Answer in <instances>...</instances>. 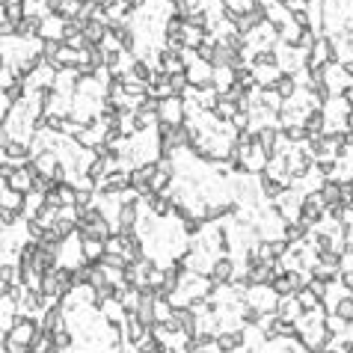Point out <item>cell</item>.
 Returning a JSON list of instances; mask_svg holds the SVG:
<instances>
[{
  "mask_svg": "<svg viewBox=\"0 0 353 353\" xmlns=\"http://www.w3.org/2000/svg\"><path fill=\"white\" fill-rule=\"evenodd\" d=\"M348 327H350V324L341 321L339 315H327V332H330V336H345Z\"/></svg>",
  "mask_w": 353,
  "mask_h": 353,
  "instance_id": "9",
  "label": "cell"
},
{
  "mask_svg": "<svg viewBox=\"0 0 353 353\" xmlns=\"http://www.w3.org/2000/svg\"><path fill=\"white\" fill-rule=\"evenodd\" d=\"M122 303H116V300H110V303H104V315H107V321L110 324H119L122 321V309H119Z\"/></svg>",
  "mask_w": 353,
  "mask_h": 353,
  "instance_id": "14",
  "label": "cell"
},
{
  "mask_svg": "<svg viewBox=\"0 0 353 353\" xmlns=\"http://www.w3.org/2000/svg\"><path fill=\"white\" fill-rule=\"evenodd\" d=\"M285 140H291V143H303V140H309V134H306L303 125H294V128H288V131H285Z\"/></svg>",
  "mask_w": 353,
  "mask_h": 353,
  "instance_id": "15",
  "label": "cell"
},
{
  "mask_svg": "<svg viewBox=\"0 0 353 353\" xmlns=\"http://www.w3.org/2000/svg\"><path fill=\"white\" fill-rule=\"evenodd\" d=\"M232 276H234V265H232V261L229 258H217L214 267H211V282L223 285V282H229Z\"/></svg>",
  "mask_w": 353,
  "mask_h": 353,
  "instance_id": "5",
  "label": "cell"
},
{
  "mask_svg": "<svg viewBox=\"0 0 353 353\" xmlns=\"http://www.w3.org/2000/svg\"><path fill=\"white\" fill-rule=\"evenodd\" d=\"M217 348H220L223 353H234L243 348V330L241 332H220L217 336Z\"/></svg>",
  "mask_w": 353,
  "mask_h": 353,
  "instance_id": "6",
  "label": "cell"
},
{
  "mask_svg": "<svg viewBox=\"0 0 353 353\" xmlns=\"http://www.w3.org/2000/svg\"><path fill=\"white\" fill-rule=\"evenodd\" d=\"M303 128H306V134H309V137H321V131L327 128V119H324L321 110H312V113L303 119Z\"/></svg>",
  "mask_w": 353,
  "mask_h": 353,
  "instance_id": "7",
  "label": "cell"
},
{
  "mask_svg": "<svg viewBox=\"0 0 353 353\" xmlns=\"http://www.w3.org/2000/svg\"><path fill=\"white\" fill-rule=\"evenodd\" d=\"M247 303H249V309H256L258 315H273L279 306V297L270 285H256V288H249Z\"/></svg>",
  "mask_w": 353,
  "mask_h": 353,
  "instance_id": "1",
  "label": "cell"
},
{
  "mask_svg": "<svg viewBox=\"0 0 353 353\" xmlns=\"http://www.w3.org/2000/svg\"><path fill=\"white\" fill-rule=\"evenodd\" d=\"M238 80H241V84H252V75H249L247 69H241V71H238Z\"/></svg>",
  "mask_w": 353,
  "mask_h": 353,
  "instance_id": "21",
  "label": "cell"
},
{
  "mask_svg": "<svg viewBox=\"0 0 353 353\" xmlns=\"http://www.w3.org/2000/svg\"><path fill=\"white\" fill-rule=\"evenodd\" d=\"M30 173H27V169H18V173H12V187L15 190H30Z\"/></svg>",
  "mask_w": 353,
  "mask_h": 353,
  "instance_id": "13",
  "label": "cell"
},
{
  "mask_svg": "<svg viewBox=\"0 0 353 353\" xmlns=\"http://www.w3.org/2000/svg\"><path fill=\"white\" fill-rule=\"evenodd\" d=\"M303 229H306L303 223H300V226H288L282 238H285V241H300V238H303Z\"/></svg>",
  "mask_w": 353,
  "mask_h": 353,
  "instance_id": "17",
  "label": "cell"
},
{
  "mask_svg": "<svg viewBox=\"0 0 353 353\" xmlns=\"http://www.w3.org/2000/svg\"><path fill=\"white\" fill-rule=\"evenodd\" d=\"M164 66H167V75H178L181 71V62L175 57H164Z\"/></svg>",
  "mask_w": 353,
  "mask_h": 353,
  "instance_id": "18",
  "label": "cell"
},
{
  "mask_svg": "<svg viewBox=\"0 0 353 353\" xmlns=\"http://www.w3.org/2000/svg\"><path fill=\"white\" fill-rule=\"evenodd\" d=\"M134 77H140V80H143V77H149V69L143 66V62H137V66H134Z\"/></svg>",
  "mask_w": 353,
  "mask_h": 353,
  "instance_id": "20",
  "label": "cell"
},
{
  "mask_svg": "<svg viewBox=\"0 0 353 353\" xmlns=\"http://www.w3.org/2000/svg\"><path fill=\"white\" fill-rule=\"evenodd\" d=\"M36 332H39V330H36L30 321H15V324H12V330H9V339H15V341H21V345L30 348Z\"/></svg>",
  "mask_w": 353,
  "mask_h": 353,
  "instance_id": "4",
  "label": "cell"
},
{
  "mask_svg": "<svg viewBox=\"0 0 353 353\" xmlns=\"http://www.w3.org/2000/svg\"><path fill=\"white\" fill-rule=\"evenodd\" d=\"M330 315H339L341 321H348V324H353V297L348 294L345 300H341L339 306H336V312H330Z\"/></svg>",
  "mask_w": 353,
  "mask_h": 353,
  "instance_id": "10",
  "label": "cell"
},
{
  "mask_svg": "<svg viewBox=\"0 0 353 353\" xmlns=\"http://www.w3.org/2000/svg\"><path fill=\"white\" fill-rule=\"evenodd\" d=\"M276 315H279L282 321H288V324H297V318L303 315V309H300V303H297V297L291 294V297H282V300H279Z\"/></svg>",
  "mask_w": 353,
  "mask_h": 353,
  "instance_id": "2",
  "label": "cell"
},
{
  "mask_svg": "<svg viewBox=\"0 0 353 353\" xmlns=\"http://www.w3.org/2000/svg\"><path fill=\"white\" fill-rule=\"evenodd\" d=\"M276 95L279 98H291L294 93H297V89H294V77L291 75H282V77H276Z\"/></svg>",
  "mask_w": 353,
  "mask_h": 353,
  "instance_id": "8",
  "label": "cell"
},
{
  "mask_svg": "<svg viewBox=\"0 0 353 353\" xmlns=\"http://www.w3.org/2000/svg\"><path fill=\"white\" fill-rule=\"evenodd\" d=\"M187 77L193 80V84H205V80H211V71H208V66H205V62H196V66H193V71H190Z\"/></svg>",
  "mask_w": 353,
  "mask_h": 353,
  "instance_id": "11",
  "label": "cell"
},
{
  "mask_svg": "<svg viewBox=\"0 0 353 353\" xmlns=\"http://www.w3.org/2000/svg\"><path fill=\"white\" fill-rule=\"evenodd\" d=\"M84 256H86L89 261H93V258H101V256H104L101 241H95V238H93V241H86V243H84Z\"/></svg>",
  "mask_w": 353,
  "mask_h": 353,
  "instance_id": "12",
  "label": "cell"
},
{
  "mask_svg": "<svg viewBox=\"0 0 353 353\" xmlns=\"http://www.w3.org/2000/svg\"><path fill=\"white\" fill-rule=\"evenodd\" d=\"M181 113H184V107H181L178 98H167V101L160 104V110H158V116H160V122L164 125H178Z\"/></svg>",
  "mask_w": 353,
  "mask_h": 353,
  "instance_id": "3",
  "label": "cell"
},
{
  "mask_svg": "<svg viewBox=\"0 0 353 353\" xmlns=\"http://www.w3.org/2000/svg\"><path fill=\"white\" fill-rule=\"evenodd\" d=\"M184 86H187V77L181 75V71L178 75H169V89H173V93H181Z\"/></svg>",
  "mask_w": 353,
  "mask_h": 353,
  "instance_id": "16",
  "label": "cell"
},
{
  "mask_svg": "<svg viewBox=\"0 0 353 353\" xmlns=\"http://www.w3.org/2000/svg\"><path fill=\"white\" fill-rule=\"evenodd\" d=\"M86 36H89V39H101V27H98V24H89V27H86Z\"/></svg>",
  "mask_w": 353,
  "mask_h": 353,
  "instance_id": "19",
  "label": "cell"
}]
</instances>
